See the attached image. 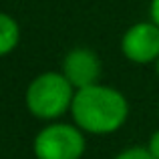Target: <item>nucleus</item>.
Returning a JSON list of instances; mask_svg holds the SVG:
<instances>
[{
	"label": "nucleus",
	"instance_id": "f257e3e1",
	"mask_svg": "<svg viewBox=\"0 0 159 159\" xmlns=\"http://www.w3.org/2000/svg\"><path fill=\"white\" fill-rule=\"evenodd\" d=\"M70 115L79 129L91 135L119 131L129 117V103L121 91L105 85H91L75 93Z\"/></svg>",
	"mask_w": 159,
	"mask_h": 159
},
{
	"label": "nucleus",
	"instance_id": "f03ea898",
	"mask_svg": "<svg viewBox=\"0 0 159 159\" xmlns=\"http://www.w3.org/2000/svg\"><path fill=\"white\" fill-rule=\"evenodd\" d=\"M75 93V87L62 73H43L30 81L24 101L32 117L43 121H57L66 111H70Z\"/></svg>",
	"mask_w": 159,
	"mask_h": 159
},
{
	"label": "nucleus",
	"instance_id": "7ed1b4c3",
	"mask_svg": "<svg viewBox=\"0 0 159 159\" xmlns=\"http://www.w3.org/2000/svg\"><path fill=\"white\" fill-rule=\"evenodd\" d=\"M85 149V131L75 123H48L32 141L36 159H81Z\"/></svg>",
	"mask_w": 159,
	"mask_h": 159
},
{
	"label": "nucleus",
	"instance_id": "20e7f679",
	"mask_svg": "<svg viewBox=\"0 0 159 159\" xmlns=\"http://www.w3.org/2000/svg\"><path fill=\"white\" fill-rule=\"evenodd\" d=\"M121 51L137 65L155 62L159 58V26L155 22H137L123 34Z\"/></svg>",
	"mask_w": 159,
	"mask_h": 159
},
{
	"label": "nucleus",
	"instance_id": "39448f33",
	"mask_svg": "<svg viewBox=\"0 0 159 159\" xmlns=\"http://www.w3.org/2000/svg\"><path fill=\"white\" fill-rule=\"evenodd\" d=\"M62 75L75 87V91L97 85L101 77V61L91 48L77 47L62 58Z\"/></svg>",
	"mask_w": 159,
	"mask_h": 159
},
{
	"label": "nucleus",
	"instance_id": "423d86ee",
	"mask_svg": "<svg viewBox=\"0 0 159 159\" xmlns=\"http://www.w3.org/2000/svg\"><path fill=\"white\" fill-rule=\"evenodd\" d=\"M20 40L18 22L6 12H0V57H6L16 48Z\"/></svg>",
	"mask_w": 159,
	"mask_h": 159
},
{
	"label": "nucleus",
	"instance_id": "0eeeda50",
	"mask_svg": "<svg viewBox=\"0 0 159 159\" xmlns=\"http://www.w3.org/2000/svg\"><path fill=\"white\" fill-rule=\"evenodd\" d=\"M113 159H155L149 153L147 147H141V145H135V147H127L121 153H117Z\"/></svg>",
	"mask_w": 159,
	"mask_h": 159
},
{
	"label": "nucleus",
	"instance_id": "6e6552de",
	"mask_svg": "<svg viewBox=\"0 0 159 159\" xmlns=\"http://www.w3.org/2000/svg\"><path fill=\"white\" fill-rule=\"evenodd\" d=\"M147 149H149V153H151L155 159H159V129L155 133H153L151 137H149V141H147Z\"/></svg>",
	"mask_w": 159,
	"mask_h": 159
},
{
	"label": "nucleus",
	"instance_id": "1a4fd4ad",
	"mask_svg": "<svg viewBox=\"0 0 159 159\" xmlns=\"http://www.w3.org/2000/svg\"><path fill=\"white\" fill-rule=\"evenodd\" d=\"M151 20L159 26V0H151Z\"/></svg>",
	"mask_w": 159,
	"mask_h": 159
},
{
	"label": "nucleus",
	"instance_id": "9d476101",
	"mask_svg": "<svg viewBox=\"0 0 159 159\" xmlns=\"http://www.w3.org/2000/svg\"><path fill=\"white\" fill-rule=\"evenodd\" d=\"M155 73H157V77H159V58L155 61Z\"/></svg>",
	"mask_w": 159,
	"mask_h": 159
},
{
	"label": "nucleus",
	"instance_id": "9b49d317",
	"mask_svg": "<svg viewBox=\"0 0 159 159\" xmlns=\"http://www.w3.org/2000/svg\"><path fill=\"white\" fill-rule=\"evenodd\" d=\"M157 111H159V107H157Z\"/></svg>",
	"mask_w": 159,
	"mask_h": 159
}]
</instances>
